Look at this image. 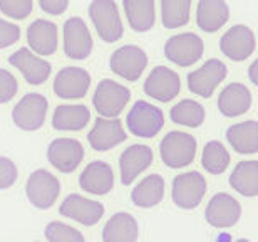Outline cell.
<instances>
[{
  "instance_id": "11",
  "label": "cell",
  "mask_w": 258,
  "mask_h": 242,
  "mask_svg": "<svg viewBox=\"0 0 258 242\" xmlns=\"http://www.w3.org/2000/svg\"><path fill=\"white\" fill-rule=\"evenodd\" d=\"M62 42L66 56L74 61L87 59L92 54V49H94L92 34L81 17H71L64 22Z\"/></svg>"
},
{
  "instance_id": "31",
  "label": "cell",
  "mask_w": 258,
  "mask_h": 242,
  "mask_svg": "<svg viewBox=\"0 0 258 242\" xmlns=\"http://www.w3.org/2000/svg\"><path fill=\"white\" fill-rule=\"evenodd\" d=\"M169 118L173 123L186 128H200L205 123L206 111L203 105L195 100H181L169 110Z\"/></svg>"
},
{
  "instance_id": "9",
  "label": "cell",
  "mask_w": 258,
  "mask_h": 242,
  "mask_svg": "<svg viewBox=\"0 0 258 242\" xmlns=\"http://www.w3.org/2000/svg\"><path fill=\"white\" fill-rule=\"evenodd\" d=\"M109 68L116 76L124 81H138L148 68V54L139 45L126 44L121 45L111 54Z\"/></svg>"
},
{
  "instance_id": "27",
  "label": "cell",
  "mask_w": 258,
  "mask_h": 242,
  "mask_svg": "<svg viewBox=\"0 0 258 242\" xmlns=\"http://www.w3.org/2000/svg\"><path fill=\"white\" fill-rule=\"evenodd\" d=\"M139 224L127 212H117L102 229V242H138Z\"/></svg>"
},
{
  "instance_id": "16",
  "label": "cell",
  "mask_w": 258,
  "mask_h": 242,
  "mask_svg": "<svg viewBox=\"0 0 258 242\" xmlns=\"http://www.w3.org/2000/svg\"><path fill=\"white\" fill-rule=\"evenodd\" d=\"M205 217L211 227L216 229H228L238 224L241 217V205L230 193L220 192L211 197L206 205Z\"/></svg>"
},
{
  "instance_id": "1",
  "label": "cell",
  "mask_w": 258,
  "mask_h": 242,
  "mask_svg": "<svg viewBox=\"0 0 258 242\" xmlns=\"http://www.w3.org/2000/svg\"><path fill=\"white\" fill-rule=\"evenodd\" d=\"M89 17L101 40L107 44L117 42L124 34V25L114 0H92Z\"/></svg>"
},
{
  "instance_id": "38",
  "label": "cell",
  "mask_w": 258,
  "mask_h": 242,
  "mask_svg": "<svg viewBox=\"0 0 258 242\" xmlns=\"http://www.w3.org/2000/svg\"><path fill=\"white\" fill-rule=\"evenodd\" d=\"M20 39V27L17 24L0 17V49H7Z\"/></svg>"
},
{
  "instance_id": "24",
  "label": "cell",
  "mask_w": 258,
  "mask_h": 242,
  "mask_svg": "<svg viewBox=\"0 0 258 242\" xmlns=\"http://www.w3.org/2000/svg\"><path fill=\"white\" fill-rule=\"evenodd\" d=\"M230 19L226 0H200L196 7V24L203 32L213 34L225 27Z\"/></svg>"
},
{
  "instance_id": "8",
  "label": "cell",
  "mask_w": 258,
  "mask_h": 242,
  "mask_svg": "<svg viewBox=\"0 0 258 242\" xmlns=\"http://www.w3.org/2000/svg\"><path fill=\"white\" fill-rule=\"evenodd\" d=\"M206 178L200 172H184L173 178L171 197L176 207L193 210L206 195Z\"/></svg>"
},
{
  "instance_id": "37",
  "label": "cell",
  "mask_w": 258,
  "mask_h": 242,
  "mask_svg": "<svg viewBox=\"0 0 258 242\" xmlns=\"http://www.w3.org/2000/svg\"><path fill=\"white\" fill-rule=\"evenodd\" d=\"M19 170L10 158L0 157V190H7L17 182Z\"/></svg>"
},
{
  "instance_id": "2",
  "label": "cell",
  "mask_w": 258,
  "mask_h": 242,
  "mask_svg": "<svg viewBox=\"0 0 258 242\" xmlns=\"http://www.w3.org/2000/svg\"><path fill=\"white\" fill-rule=\"evenodd\" d=\"M198 141L184 131H169L159 143V157L164 165L173 170L184 168L195 160Z\"/></svg>"
},
{
  "instance_id": "36",
  "label": "cell",
  "mask_w": 258,
  "mask_h": 242,
  "mask_svg": "<svg viewBox=\"0 0 258 242\" xmlns=\"http://www.w3.org/2000/svg\"><path fill=\"white\" fill-rule=\"evenodd\" d=\"M19 91L17 78L10 71L0 68V105L10 103Z\"/></svg>"
},
{
  "instance_id": "6",
  "label": "cell",
  "mask_w": 258,
  "mask_h": 242,
  "mask_svg": "<svg viewBox=\"0 0 258 242\" xmlns=\"http://www.w3.org/2000/svg\"><path fill=\"white\" fill-rule=\"evenodd\" d=\"M127 130L134 136L154 138L164 126V115L158 106L148 101H136L126 116Z\"/></svg>"
},
{
  "instance_id": "12",
  "label": "cell",
  "mask_w": 258,
  "mask_h": 242,
  "mask_svg": "<svg viewBox=\"0 0 258 242\" xmlns=\"http://www.w3.org/2000/svg\"><path fill=\"white\" fill-rule=\"evenodd\" d=\"M220 49L226 58L241 63L248 59L256 49V37L255 32L248 25L236 24L230 27L220 39Z\"/></svg>"
},
{
  "instance_id": "7",
  "label": "cell",
  "mask_w": 258,
  "mask_h": 242,
  "mask_svg": "<svg viewBox=\"0 0 258 242\" xmlns=\"http://www.w3.org/2000/svg\"><path fill=\"white\" fill-rule=\"evenodd\" d=\"M203 39L195 32H181L169 37L164 44V56L179 68H189L203 58Z\"/></svg>"
},
{
  "instance_id": "30",
  "label": "cell",
  "mask_w": 258,
  "mask_h": 242,
  "mask_svg": "<svg viewBox=\"0 0 258 242\" xmlns=\"http://www.w3.org/2000/svg\"><path fill=\"white\" fill-rule=\"evenodd\" d=\"M230 185L243 197L253 199L258 195V162H240L230 175Z\"/></svg>"
},
{
  "instance_id": "13",
  "label": "cell",
  "mask_w": 258,
  "mask_h": 242,
  "mask_svg": "<svg viewBox=\"0 0 258 242\" xmlns=\"http://www.w3.org/2000/svg\"><path fill=\"white\" fill-rule=\"evenodd\" d=\"M47 160L59 172L72 173L84 160V147L76 138H55L47 147Z\"/></svg>"
},
{
  "instance_id": "22",
  "label": "cell",
  "mask_w": 258,
  "mask_h": 242,
  "mask_svg": "<svg viewBox=\"0 0 258 242\" xmlns=\"http://www.w3.org/2000/svg\"><path fill=\"white\" fill-rule=\"evenodd\" d=\"M79 185L91 195H107L114 188V172L106 162H91L79 175Z\"/></svg>"
},
{
  "instance_id": "23",
  "label": "cell",
  "mask_w": 258,
  "mask_h": 242,
  "mask_svg": "<svg viewBox=\"0 0 258 242\" xmlns=\"http://www.w3.org/2000/svg\"><path fill=\"white\" fill-rule=\"evenodd\" d=\"M253 98L250 89L241 82H230L218 96V110L226 118H238L250 111Z\"/></svg>"
},
{
  "instance_id": "3",
  "label": "cell",
  "mask_w": 258,
  "mask_h": 242,
  "mask_svg": "<svg viewBox=\"0 0 258 242\" xmlns=\"http://www.w3.org/2000/svg\"><path fill=\"white\" fill-rule=\"evenodd\" d=\"M25 195L35 209L47 210L54 207L60 195L59 178L44 168L34 170L25 183Z\"/></svg>"
},
{
  "instance_id": "35",
  "label": "cell",
  "mask_w": 258,
  "mask_h": 242,
  "mask_svg": "<svg viewBox=\"0 0 258 242\" xmlns=\"http://www.w3.org/2000/svg\"><path fill=\"white\" fill-rule=\"evenodd\" d=\"M34 0H0V12L12 20H24L32 14Z\"/></svg>"
},
{
  "instance_id": "26",
  "label": "cell",
  "mask_w": 258,
  "mask_h": 242,
  "mask_svg": "<svg viewBox=\"0 0 258 242\" xmlns=\"http://www.w3.org/2000/svg\"><path fill=\"white\" fill-rule=\"evenodd\" d=\"M127 24L134 32H148L156 24V4L154 0H122Z\"/></svg>"
},
{
  "instance_id": "10",
  "label": "cell",
  "mask_w": 258,
  "mask_h": 242,
  "mask_svg": "<svg viewBox=\"0 0 258 242\" xmlns=\"http://www.w3.org/2000/svg\"><path fill=\"white\" fill-rule=\"evenodd\" d=\"M228 68L220 59H208L205 64L188 74V87L193 94L208 100L215 94L216 87L226 79Z\"/></svg>"
},
{
  "instance_id": "18",
  "label": "cell",
  "mask_w": 258,
  "mask_h": 242,
  "mask_svg": "<svg viewBox=\"0 0 258 242\" xmlns=\"http://www.w3.org/2000/svg\"><path fill=\"white\" fill-rule=\"evenodd\" d=\"M91 87V74L84 68L69 66L62 68L54 78L52 89L62 100H81Z\"/></svg>"
},
{
  "instance_id": "25",
  "label": "cell",
  "mask_w": 258,
  "mask_h": 242,
  "mask_svg": "<svg viewBox=\"0 0 258 242\" xmlns=\"http://www.w3.org/2000/svg\"><path fill=\"white\" fill-rule=\"evenodd\" d=\"M226 141L240 155H255L258 152V123L240 121L226 130Z\"/></svg>"
},
{
  "instance_id": "20",
  "label": "cell",
  "mask_w": 258,
  "mask_h": 242,
  "mask_svg": "<svg viewBox=\"0 0 258 242\" xmlns=\"http://www.w3.org/2000/svg\"><path fill=\"white\" fill-rule=\"evenodd\" d=\"M154 153L148 145H131L119 157V175L122 185H133L139 175L151 167Z\"/></svg>"
},
{
  "instance_id": "17",
  "label": "cell",
  "mask_w": 258,
  "mask_h": 242,
  "mask_svg": "<svg viewBox=\"0 0 258 242\" xmlns=\"http://www.w3.org/2000/svg\"><path fill=\"white\" fill-rule=\"evenodd\" d=\"M60 215L76 220L86 227H92L96 225L104 215V205L97 200L87 199L84 195L71 193L64 199V202L59 207Z\"/></svg>"
},
{
  "instance_id": "21",
  "label": "cell",
  "mask_w": 258,
  "mask_h": 242,
  "mask_svg": "<svg viewBox=\"0 0 258 242\" xmlns=\"http://www.w3.org/2000/svg\"><path fill=\"white\" fill-rule=\"evenodd\" d=\"M29 49L40 58L52 56L59 47V30L57 25L50 20L37 19L27 29Z\"/></svg>"
},
{
  "instance_id": "39",
  "label": "cell",
  "mask_w": 258,
  "mask_h": 242,
  "mask_svg": "<svg viewBox=\"0 0 258 242\" xmlns=\"http://www.w3.org/2000/svg\"><path fill=\"white\" fill-rule=\"evenodd\" d=\"M39 5L49 15H62L69 7V0H39Z\"/></svg>"
},
{
  "instance_id": "28",
  "label": "cell",
  "mask_w": 258,
  "mask_h": 242,
  "mask_svg": "<svg viewBox=\"0 0 258 242\" xmlns=\"http://www.w3.org/2000/svg\"><path fill=\"white\" fill-rule=\"evenodd\" d=\"M164 178L159 173L146 175L131 192V200L136 207L141 209H151L156 207L158 204H161L164 199Z\"/></svg>"
},
{
  "instance_id": "41",
  "label": "cell",
  "mask_w": 258,
  "mask_h": 242,
  "mask_svg": "<svg viewBox=\"0 0 258 242\" xmlns=\"http://www.w3.org/2000/svg\"><path fill=\"white\" fill-rule=\"evenodd\" d=\"M236 242H251V240H250V239H238Z\"/></svg>"
},
{
  "instance_id": "32",
  "label": "cell",
  "mask_w": 258,
  "mask_h": 242,
  "mask_svg": "<svg viewBox=\"0 0 258 242\" xmlns=\"http://www.w3.org/2000/svg\"><path fill=\"white\" fill-rule=\"evenodd\" d=\"M191 15V0H161V22L166 29L184 27Z\"/></svg>"
},
{
  "instance_id": "19",
  "label": "cell",
  "mask_w": 258,
  "mask_h": 242,
  "mask_svg": "<svg viewBox=\"0 0 258 242\" xmlns=\"http://www.w3.org/2000/svg\"><path fill=\"white\" fill-rule=\"evenodd\" d=\"M126 131L122 126L121 120L117 118H97L96 123L92 125L89 135H87V141L92 150L96 152H107L111 148H116L126 141Z\"/></svg>"
},
{
  "instance_id": "40",
  "label": "cell",
  "mask_w": 258,
  "mask_h": 242,
  "mask_svg": "<svg viewBox=\"0 0 258 242\" xmlns=\"http://www.w3.org/2000/svg\"><path fill=\"white\" fill-rule=\"evenodd\" d=\"M248 78L251 81V84L258 86V59H255L248 68Z\"/></svg>"
},
{
  "instance_id": "34",
  "label": "cell",
  "mask_w": 258,
  "mask_h": 242,
  "mask_svg": "<svg viewBox=\"0 0 258 242\" xmlns=\"http://www.w3.org/2000/svg\"><path fill=\"white\" fill-rule=\"evenodd\" d=\"M45 237L49 242H86L84 234L64 222H49L45 227Z\"/></svg>"
},
{
  "instance_id": "14",
  "label": "cell",
  "mask_w": 258,
  "mask_h": 242,
  "mask_svg": "<svg viewBox=\"0 0 258 242\" xmlns=\"http://www.w3.org/2000/svg\"><path fill=\"white\" fill-rule=\"evenodd\" d=\"M143 89L153 100L159 103H169L181 91V79L176 71L164 68V66H156L144 81Z\"/></svg>"
},
{
  "instance_id": "4",
  "label": "cell",
  "mask_w": 258,
  "mask_h": 242,
  "mask_svg": "<svg viewBox=\"0 0 258 242\" xmlns=\"http://www.w3.org/2000/svg\"><path fill=\"white\" fill-rule=\"evenodd\" d=\"M129 100H131L129 87L121 82L102 79L94 91L92 105L102 118H117L124 111Z\"/></svg>"
},
{
  "instance_id": "29",
  "label": "cell",
  "mask_w": 258,
  "mask_h": 242,
  "mask_svg": "<svg viewBox=\"0 0 258 242\" xmlns=\"http://www.w3.org/2000/svg\"><path fill=\"white\" fill-rule=\"evenodd\" d=\"M91 121V111L84 105H60L52 116V128L57 131H81Z\"/></svg>"
},
{
  "instance_id": "5",
  "label": "cell",
  "mask_w": 258,
  "mask_h": 242,
  "mask_svg": "<svg viewBox=\"0 0 258 242\" xmlns=\"http://www.w3.org/2000/svg\"><path fill=\"white\" fill-rule=\"evenodd\" d=\"M49 111L47 98L40 92H29L12 110L14 125L24 131H37L44 126Z\"/></svg>"
},
{
  "instance_id": "15",
  "label": "cell",
  "mask_w": 258,
  "mask_h": 242,
  "mask_svg": "<svg viewBox=\"0 0 258 242\" xmlns=\"http://www.w3.org/2000/svg\"><path fill=\"white\" fill-rule=\"evenodd\" d=\"M9 64L12 68H17L20 74L24 76V79L32 86L44 84L52 73V66L49 61L32 53L29 47H20L14 54H10Z\"/></svg>"
},
{
  "instance_id": "33",
  "label": "cell",
  "mask_w": 258,
  "mask_h": 242,
  "mask_svg": "<svg viewBox=\"0 0 258 242\" xmlns=\"http://www.w3.org/2000/svg\"><path fill=\"white\" fill-rule=\"evenodd\" d=\"M201 165L208 173L220 175L225 173L230 167V153L223 143L211 140L205 145L201 153Z\"/></svg>"
}]
</instances>
